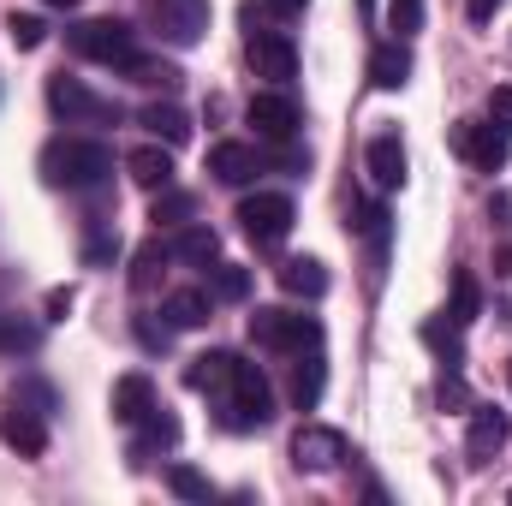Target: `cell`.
Instances as JSON below:
<instances>
[{"instance_id":"obj_28","label":"cell","mask_w":512,"mask_h":506,"mask_svg":"<svg viewBox=\"0 0 512 506\" xmlns=\"http://www.w3.org/2000/svg\"><path fill=\"white\" fill-rule=\"evenodd\" d=\"M120 72H126L131 84H149V90H173V84H179V66H173V60H143V54H131Z\"/></svg>"},{"instance_id":"obj_39","label":"cell","mask_w":512,"mask_h":506,"mask_svg":"<svg viewBox=\"0 0 512 506\" xmlns=\"http://www.w3.org/2000/svg\"><path fill=\"white\" fill-rule=\"evenodd\" d=\"M66 310H72V286H54V292H48V316H54V322H60V316H66Z\"/></svg>"},{"instance_id":"obj_26","label":"cell","mask_w":512,"mask_h":506,"mask_svg":"<svg viewBox=\"0 0 512 506\" xmlns=\"http://www.w3.org/2000/svg\"><path fill=\"white\" fill-rule=\"evenodd\" d=\"M322 381H328V370H322V352L310 346V358L292 370V405H298V411H310V405L322 399Z\"/></svg>"},{"instance_id":"obj_1","label":"cell","mask_w":512,"mask_h":506,"mask_svg":"<svg viewBox=\"0 0 512 506\" xmlns=\"http://www.w3.org/2000/svg\"><path fill=\"white\" fill-rule=\"evenodd\" d=\"M42 179L60 191H102L114 179V149L96 137H54L42 149Z\"/></svg>"},{"instance_id":"obj_8","label":"cell","mask_w":512,"mask_h":506,"mask_svg":"<svg viewBox=\"0 0 512 506\" xmlns=\"http://www.w3.org/2000/svg\"><path fill=\"white\" fill-rule=\"evenodd\" d=\"M245 120L256 126V137L262 143H292L298 137V126H304V114H298V102H292V90H256L251 108H245Z\"/></svg>"},{"instance_id":"obj_35","label":"cell","mask_w":512,"mask_h":506,"mask_svg":"<svg viewBox=\"0 0 512 506\" xmlns=\"http://www.w3.org/2000/svg\"><path fill=\"white\" fill-rule=\"evenodd\" d=\"M12 405H30V411H42V417H48V411H54V393H48V387H36V381H24V387L12 393Z\"/></svg>"},{"instance_id":"obj_2","label":"cell","mask_w":512,"mask_h":506,"mask_svg":"<svg viewBox=\"0 0 512 506\" xmlns=\"http://www.w3.org/2000/svg\"><path fill=\"white\" fill-rule=\"evenodd\" d=\"M221 423L227 429H268L274 423V387L256 364H239L233 358V376L221 387Z\"/></svg>"},{"instance_id":"obj_4","label":"cell","mask_w":512,"mask_h":506,"mask_svg":"<svg viewBox=\"0 0 512 506\" xmlns=\"http://www.w3.org/2000/svg\"><path fill=\"white\" fill-rule=\"evenodd\" d=\"M66 48L78 60H96V66H126L137 54V30L126 18H84V24L66 30Z\"/></svg>"},{"instance_id":"obj_30","label":"cell","mask_w":512,"mask_h":506,"mask_svg":"<svg viewBox=\"0 0 512 506\" xmlns=\"http://www.w3.org/2000/svg\"><path fill=\"white\" fill-rule=\"evenodd\" d=\"M6 42L30 54V48H42V42H48V24H42L36 12H6Z\"/></svg>"},{"instance_id":"obj_41","label":"cell","mask_w":512,"mask_h":506,"mask_svg":"<svg viewBox=\"0 0 512 506\" xmlns=\"http://www.w3.org/2000/svg\"><path fill=\"white\" fill-rule=\"evenodd\" d=\"M48 6H78V0H48Z\"/></svg>"},{"instance_id":"obj_10","label":"cell","mask_w":512,"mask_h":506,"mask_svg":"<svg viewBox=\"0 0 512 506\" xmlns=\"http://www.w3.org/2000/svg\"><path fill=\"white\" fill-rule=\"evenodd\" d=\"M453 149H459L471 167L501 173L507 155H512V131L507 126H483V120H459V126H453Z\"/></svg>"},{"instance_id":"obj_31","label":"cell","mask_w":512,"mask_h":506,"mask_svg":"<svg viewBox=\"0 0 512 506\" xmlns=\"http://www.w3.org/2000/svg\"><path fill=\"white\" fill-rule=\"evenodd\" d=\"M167 489H173L179 501H215L209 477H203V471H191V465H173V471H167Z\"/></svg>"},{"instance_id":"obj_42","label":"cell","mask_w":512,"mask_h":506,"mask_svg":"<svg viewBox=\"0 0 512 506\" xmlns=\"http://www.w3.org/2000/svg\"><path fill=\"white\" fill-rule=\"evenodd\" d=\"M364 12H376V0H364Z\"/></svg>"},{"instance_id":"obj_27","label":"cell","mask_w":512,"mask_h":506,"mask_svg":"<svg viewBox=\"0 0 512 506\" xmlns=\"http://www.w3.org/2000/svg\"><path fill=\"white\" fill-rule=\"evenodd\" d=\"M191 215H197V197H191V191H173V185H167V191H155V209H149V221H155V227H185Z\"/></svg>"},{"instance_id":"obj_18","label":"cell","mask_w":512,"mask_h":506,"mask_svg":"<svg viewBox=\"0 0 512 506\" xmlns=\"http://www.w3.org/2000/svg\"><path fill=\"white\" fill-rule=\"evenodd\" d=\"M149 411H155V381L143 376V370H131V376L114 381V417H120V423H131V429H137Z\"/></svg>"},{"instance_id":"obj_12","label":"cell","mask_w":512,"mask_h":506,"mask_svg":"<svg viewBox=\"0 0 512 506\" xmlns=\"http://www.w3.org/2000/svg\"><path fill=\"white\" fill-rule=\"evenodd\" d=\"M512 423L501 405H471V429H465V453H471V465H489L501 447H507Z\"/></svg>"},{"instance_id":"obj_34","label":"cell","mask_w":512,"mask_h":506,"mask_svg":"<svg viewBox=\"0 0 512 506\" xmlns=\"http://www.w3.org/2000/svg\"><path fill=\"white\" fill-rule=\"evenodd\" d=\"M465 322H477V280L471 274H459V286H453V328H465Z\"/></svg>"},{"instance_id":"obj_20","label":"cell","mask_w":512,"mask_h":506,"mask_svg":"<svg viewBox=\"0 0 512 506\" xmlns=\"http://www.w3.org/2000/svg\"><path fill=\"white\" fill-rule=\"evenodd\" d=\"M126 173L143 185V191H167V185H173V155H167L161 143H143V149L126 155Z\"/></svg>"},{"instance_id":"obj_21","label":"cell","mask_w":512,"mask_h":506,"mask_svg":"<svg viewBox=\"0 0 512 506\" xmlns=\"http://www.w3.org/2000/svg\"><path fill=\"white\" fill-rule=\"evenodd\" d=\"M137 126H149V137H155V143H167V149H179V143L191 137L185 108H173V102H149V108L137 114Z\"/></svg>"},{"instance_id":"obj_14","label":"cell","mask_w":512,"mask_h":506,"mask_svg":"<svg viewBox=\"0 0 512 506\" xmlns=\"http://www.w3.org/2000/svg\"><path fill=\"white\" fill-rule=\"evenodd\" d=\"M364 167H370L376 191H399V185H405V143H399V131H376V137H370Z\"/></svg>"},{"instance_id":"obj_7","label":"cell","mask_w":512,"mask_h":506,"mask_svg":"<svg viewBox=\"0 0 512 506\" xmlns=\"http://www.w3.org/2000/svg\"><path fill=\"white\" fill-rule=\"evenodd\" d=\"M149 24L173 48H197L209 36V0H149Z\"/></svg>"},{"instance_id":"obj_24","label":"cell","mask_w":512,"mask_h":506,"mask_svg":"<svg viewBox=\"0 0 512 506\" xmlns=\"http://www.w3.org/2000/svg\"><path fill=\"white\" fill-rule=\"evenodd\" d=\"M227 376H233V352H197L185 364V387H197V393H221Z\"/></svg>"},{"instance_id":"obj_33","label":"cell","mask_w":512,"mask_h":506,"mask_svg":"<svg viewBox=\"0 0 512 506\" xmlns=\"http://www.w3.org/2000/svg\"><path fill=\"white\" fill-rule=\"evenodd\" d=\"M161 262H167V245H161V239H149V245L137 251V268H131V286H137V292H149V286H155V268H161Z\"/></svg>"},{"instance_id":"obj_25","label":"cell","mask_w":512,"mask_h":506,"mask_svg":"<svg viewBox=\"0 0 512 506\" xmlns=\"http://www.w3.org/2000/svg\"><path fill=\"white\" fill-rule=\"evenodd\" d=\"M209 292H215V304H245V298H251V268L215 262V268H209Z\"/></svg>"},{"instance_id":"obj_3","label":"cell","mask_w":512,"mask_h":506,"mask_svg":"<svg viewBox=\"0 0 512 506\" xmlns=\"http://www.w3.org/2000/svg\"><path fill=\"white\" fill-rule=\"evenodd\" d=\"M245 334H251V346L280 352V358H304V346H322L316 316H298V310H256L245 322Z\"/></svg>"},{"instance_id":"obj_40","label":"cell","mask_w":512,"mask_h":506,"mask_svg":"<svg viewBox=\"0 0 512 506\" xmlns=\"http://www.w3.org/2000/svg\"><path fill=\"white\" fill-rule=\"evenodd\" d=\"M262 6H268V12H280V18H298L310 0H262Z\"/></svg>"},{"instance_id":"obj_15","label":"cell","mask_w":512,"mask_h":506,"mask_svg":"<svg viewBox=\"0 0 512 506\" xmlns=\"http://www.w3.org/2000/svg\"><path fill=\"white\" fill-rule=\"evenodd\" d=\"M209 173L221 185H251L256 173H262V149L256 143H215L209 149Z\"/></svg>"},{"instance_id":"obj_9","label":"cell","mask_w":512,"mask_h":506,"mask_svg":"<svg viewBox=\"0 0 512 506\" xmlns=\"http://www.w3.org/2000/svg\"><path fill=\"white\" fill-rule=\"evenodd\" d=\"M292 465H298V471H310V477L340 471V465H346V435H340V429H328V423H304V429L292 435Z\"/></svg>"},{"instance_id":"obj_29","label":"cell","mask_w":512,"mask_h":506,"mask_svg":"<svg viewBox=\"0 0 512 506\" xmlns=\"http://www.w3.org/2000/svg\"><path fill=\"white\" fill-rule=\"evenodd\" d=\"M42 346V328L36 322H24V316H12V310H0V352H36Z\"/></svg>"},{"instance_id":"obj_23","label":"cell","mask_w":512,"mask_h":506,"mask_svg":"<svg viewBox=\"0 0 512 506\" xmlns=\"http://www.w3.org/2000/svg\"><path fill=\"white\" fill-rule=\"evenodd\" d=\"M280 286L292 298H322L328 292V268L316 256H292V262H280Z\"/></svg>"},{"instance_id":"obj_6","label":"cell","mask_w":512,"mask_h":506,"mask_svg":"<svg viewBox=\"0 0 512 506\" xmlns=\"http://www.w3.org/2000/svg\"><path fill=\"white\" fill-rule=\"evenodd\" d=\"M239 227H245V239H251L256 251H274V245H286V233H292V197L286 191H256L239 203Z\"/></svg>"},{"instance_id":"obj_16","label":"cell","mask_w":512,"mask_h":506,"mask_svg":"<svg viewBox=\"0 0 512 506\" xmlns=\"http://www.w3.org/2000/svg\"><path fill=\"white\" fill-rule=\"evenodd\" d=\"M167 256H173V262H191V268H215V262H221V233L203 227V221H191V227L173 233Z\"/></svg>"},{"instance_id":"obj_32","label":"cell","mask_w":512,"mask_h":506,"mask_svg":"<svg viewBox=\"0 0 512 506\" xmlns=\"http://www.w3.org/2000/svg\"><path fill=\"white\" fill-rule=\"evenodd\" d=\"M387 30H393V42L423 30V0H387Z\"/></svg>"},{"instance_id":"obj_22","label":"cell","mask_w":512,"mask_h":506,"mask_svg":"<svg viewBox=\"0 0 512 506\" xmlns=\"http://www.w3.org/2000/svg\"><path fill=\"white\" fill-rule=\"evenodd\" d=\"M370 84H376V90H405V84H411V54H405V42H382V48L370 54Z\"/></svg>"},{"instance_id":"obj_43","label":"cell","mask_w":512,"mask_h":506,"mask_svg":"<svg viewBox=\"0 0 512 506\" xmlns=\"http://www.w3.org/2000/svg\"><path fill=\"white\" fill-rule=\"evenodd\" d=\"M507 387H512V364H507Z\"/></svg>"},{"instance_id":"obj_38","label":"cell","mask_w":512,"mask_h":506,"mask_svg":"<svg viewBox=\"0 0 512 506\" xmlns=\"http://www.w3.org/2000/svg\"><path fill=\"white\" fill-rule=\"evenodd\" d=\"M441 405H465V381L453 376V370L441 376Z\"/></svg>"},{"instance_id":"obj_36","label":"cell","mask_w":512,"mask_h":506,"mask_svg":"<svg viewBox=\"0 0 512 506\" xmlns=\"http://www.w3.org/2000/svg\"><path fill=\"white\" fill-rule=\"evenodd\" d=\"M489 114H495V120H501V126L512 131V84H501V90L489 96Z\"/></svg>"},{"instance_id":"obj_37","label":"cell","mask_w":512,"mask_h":506,"mask_svg":"<svg viewBox=\"0 0 512 506\" xmlns=\"http://www.w3.org/2000/svg\"><path fill=\"white\" fill-rule=\"evenodd\" d=\"M495 12H501V0H465V18L471 24H495Z\"/></svg>"},{"instance_id":"obj_17","label":"cell","mask_w":512,"mask_h":506,"mask_svg":"<svg viewBox=\"0 0 512 506\" xmlns=\"http://www.w3.org/2000/svg\"><path fill=\"white\" fill-rule=\"evenodd\" d=\"M161 316H167L173 328H203V322L215 316V292H209V286H179V292H167Z\"/></svg>"},{"instance_id":"obj_5","label":"cell","mask_w":512,"mask_h":506,"mask_svg":"<svg viewBox=\"0 0 512 506\" xmlns=\"http://www.w3.org/2000/svg\"><path fill=\"white\" fill-rule=\"evenodd\" d=\"M48 108L66 120V126H120V108L108 96H96L84 78H48Z\"/></svg>"},{"instance_id":"obj_13","label":"cell","mask_w":512,"mask_h":506,"mask_svg":"<svg viewBox=\"0 0 512 506\" xmlns=\"http://www.w3.org/2000/svg\"><path fill=\"white\" fill-rule=\"evenodd\" d=\"M0 441H6L18 459H42V453H48V423H42V411H30V405L0 411Z\"/></svg>"},{"instance_id":"obj_19","label":"cell","mask_w":512,"mask_h":506,"mask_svg":"<svg viewBox=\"0 0 512 506\" xmlns=\"http://www.w3.org/2000/svg\"><path fill=\"white\" fill-rule=\"evenodd\" d=\"M167 447H179V417L167 411V405H155L143 423H137V441H131V459H149V453H167Z\"/></svg>"},{"instance_id":"obj_11","label":"cell","mask_w":512,"mask_h":506,"mask_svg":"<svg viewBox=\"0 0 512 506\" xmlns=\"http://www.w3.org/2000/svg\"><path fill=\"white\" fill-rule=\"evenodd\" d=\"M251 66L256 78H268V84H292L298 78V48H292V36L286 30H256L251 36Z\"/></svg>"}]
</instances>
